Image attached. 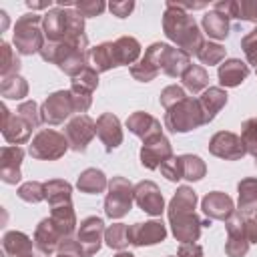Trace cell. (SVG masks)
I'll use <instances>...</instances> for the list:
<instances>
[{"label":"cell","instance_id":"obj_39","mask_svg":"<svg viewBox=\"0 0 257 257\" xmlns=\"http://www.w3.org/2000/svg\"><path fill=\"white\" fill-rule=\"evenodd\" d=\"M104 241L110 249H118L122 251L131 241H128V225L124 223H112L110 227H106L104 231Z\"/></svg>","mask_w":257,"mask_h":257},{"label":"cell","instance_id":"obj_42","mask_svg":"<svg viewBox=\"0 0 257 257\" xmlns=\"http://www.w3.org/2000/svg\"><path fill=\"white\" fill-rule=\"evenodd\" d=\"M18 197L26 203H40L46 199V193H44V183H38V181H28V183H22L18 187Z\"/></svg>","mask_w":257,"mask_h":257},{"label":"cell","instance_id":"obj_43","mask_svg":"<svg viewBox=\"0 0 257 257\" xmlns=\"http://www.w3.org/2000/svg\"><path fill=\"white\" fill-rule=\"evenodd\" d=\"M70 96H72L74 112H78V114H84L92 104V92L78 84H70Z\"/></svg>","mask_w":257,"mask_h":257},{"label":"cell","instance_id":"obj_32","mask_svg":"<svg viewBox=\"0 0 257 257\" xmlns=\"http://www.w3.org/2000/svg\"><path fill=\"white\" fill-rule=\"evenodd\" d=\"M203 30L209 34V38H215V40H225L229 36V18L223 16L221 12L217 10H209L205 16H203Z\"/></svg>","mask_w":257,"mask_h":257},{"label":"cell","instance_id":"obj_59","mask_svg":"<svg viewBox=\"0 0 257 257\" xmlns=\"http://www.w3.org/2000/svg\"><path fill=\"white\" fill-rule=\"evenodd\" d=\"M255 165H257V159H255Z\"/></svg>","mask_w":257,"mask_h":257},{"label":"cell","instance_id":"obj_57","mask_svg":"<svg viewBox=\"0 0 257 257\" xmlns=\"http://www.w3.org/2000/svg\"><path fill=\"white\" fill-rule=\"evenodd\" d=\"M56 257H72V255H62V253H58Z\"/></svg>","mask_w":257,"mask_h":257},{"label":"cell","instance_id":"obj_14","mask_svg":"<svg viewBox=\"0 0 257 257\" xmlns=\"http://www.w3.org/2000/svg\"><path fill=\"white\" fill-rule=\"evenodd\" d=\"M135 203L139 205L141 211L159 217L165 211V199L157 183L153 181H141L135 185Z\"/></svg>","mask_w":257,"mask_h":257},{"label":"cell","instance_id":"obj_54","mask_svg":"<svg viewBox=\"0 0 257 257\" xmlns=\"http://www.w3.org/2000/svg\"><path fill=\"white\" fill-rule=\"evenodd\" d=\"M50 4H52L50 0H48V2H32V0H28V2H26V6H28V8H32V10H42V8H50Z\"/></svg>","mask_w":257,"mask_h":257},{"label":"cell","instance_id":"obj_23","mask_svg":"<svg viewBox=\"0 0 257 257\" xmlns=\"http://www.w3.org/2000/svg\"><path fill=\"white\" fill-rule=\"evenodd\" d=\"M217 76H219V82L221 86H239L247 76H249V64L239 60V58H229V60H223L217 68Z\"/></svg>","mask_w":257,"mask_h":257},{"label":"cell","instance_id":"obj_12","mask_svg":"<svg viewBox=\"0 0 257 257\" xmlns=\"http://www.w3.org/2000/svg\"><path fill=\"white\" fill-rule=\"evenodd\" d=\"M171 157H173V147L165 135H157L145 141L141 147V165L149 171L161 169V165L169 161Z\"/></svg>","mask_w":257,"mask_h":257},{"label":"cell","instance_id":"obj_18","mask_svg":"<svg viewBox=\"0 0 257 257\" xmlns=\"http://www.w3.org/2000/svg\"><path fill=\"white\" fill-rule=\"evenodd\" d=\"M249 239L243 229V217L241 213L235 211V215L227 221V243H225V253L229 257H245L249 251Z\"/></svg>","mask_w":257,"mask_h":257},{"label":"cell","instance_id":"obj_41","mask_svg":"<svg viewBox=\"0 0 257 257\" xmlns=\"http://www.w3.org/2000/svg\"><path fill=\"white\" fill-rule=\"evenodd\" d=\"M241 141L245 145V151L253 159H257V116L247 118L241 124Z\"/></svg>","mask_w":257,"mask_h":257},{"label":"cell","instance_id":"obj_2","mask_svg":"<svg viewBox=\"0 0 257 257\" xmlns=\"http://www.w3.org/2000/svg\"><path fill=\"white\" fill-rule=\"evenodd\" d=\"M163 30L165 36L177 44V48H181L183 52L197 54L203 46V32L199 30V24L195 22V18L181 8V4L177 2H167L165 4V14H163Z\"/></svg>","mask_w":257,"mask_h":257},{"label":"cell","instance_id":"obj_19","mask_svg":"<svg viewBox=\"0 0 257 257\" xmlns=\"http://www.w3.org/2000/svg\"><path fill=\"white\" fill-rule=\"evenodd\" d=\"M96 137L104 145L106 153H112L120 143H122V128L120 120L112 112H102L96 118Z\"/></svg>","mask_w":257,"mask_h":257},{"label":"cell","instance_id":"obj_52","mask_svg":"<svg viewBox=\"0 0 257 257\" xmlns=\"http://www.w3.org/2000/svg\"><path fill=\"white\" fill-rule=\"evenodd\" d=\"M243 229H245V235L249 239V243H257V217L251 213V215H243Z\"/></svg>","mask_w":257,"mask_h":257},{"label":"cell","instance_id":"obj_46","mask_svg":"<svg viewBox=\"0 0 257 257\" xmlns=\"http://www.w3.org/2000/svg\"><path fill=\"white\" fill-rule=\"evenodd\" d=\"M16 112H18L32 128H36V126L42 122V118H40V108H38V104H36L34 100H24V102L16 108Z\"/></svg>","mask_w":257,"mask_h":257},{"label":"cell","instance_id":"obj_55","mask_svg":"<svg viewBox=\"0 0 257 257\" xmlns=\"http://www.w3.org/2000/svg\"><path fill=\"white\" fill-rule=\"evenodd\" d=\"M0 18H2V24H0V32H4V30H6V26H8V16H6V12H4V10H0Z\"/></svg>","mask_w":257,"mask_h":257},{"label":"cell","instance_id":"obj_48","mask_svg":"<svg viewBox=\"0 0 257 257\" xmlns=\"http://www.w3.org/2000/svg\"><path fill=\"white\" fill-rule=\"evenodd\" d=\"M241 48H243V52H245L247 62L257 68V28H253L251 32H247V34L241 38Z\"/></svg>","mask_w":257,"mask_h":257},{"label":"cell","instance_id":"obj_9","mask_svg":"<svg viewBox=\"0 0 257 257\" xmlns=\"http://www.w3.org/2000/svg\"><path fill=\"white\" fill-rule=\"evenodd\" d=\"M209 153L213 157H219V159H225V161H239L247 155L241 137L235 135V133H229V131H219L211 137Z\"/></svg>","mask_w":257,"mask_h":257},{"label":"cell","instance_id":"obj_7","mask_svg":"<svg viewBox=\"0 0 257 257\" xmlns=\"http://www.w3.org/2000/svg\"><path fill=\"white\" fill-rule=\"evenodd\" d=\"M74 112L70 90H56L48 94V98L40 106V118L44 124H62L70 114Z\"/></svg>","mask_w":257,"mask_h":257},{"label":"cell","instance_id":"obj_30","mask_svg":"<svg viewBox=\"0 0 257 257\" xmlns=\"http://www.w3.org/2000/svg\"><path fill=\"white\" fill-rule=\"evenodd\" d=\"M237 193H239L237 213L251 215L257 209V179L255 177H247V179L239 181Z\"/></svg>","mask_w":257,"mask_h":257},{"label":"cell","instance_id":"obj_26","mask_svg":"<svg viewBox=\"0 0 257 257\" xmlns=\"http://www.w3.org/2000/svg\"><path fill=\"white\" fill-rule=\"evenodd\" d=\"M32 126L18 114V112H12L8 122L2 126V137L6 139V143L10 145H24L30 141V135H32Z\"/></svg>","mask_w":257,"mask_h":257},{"label":"cell","instance_id":"obj_58","mask_svg":"<svg viewBox=\"0 0 257 257\" xmlns=\"http://www.w3.org/2000/svg\"><path fill=\"white\" fill-rule=\"evenodd\" d=\"M255 217H257V209H255Z\"/></svg>","mask_w":257,"mask_h":257},{"label":"cell","instance_id":"obj_10","mask_svg":"<svg viewBox=\"0 0 257 257\" xmlns=\"http://www.w3.org/2000/svg\"><path fill=\"white\" fill-rule=\"evenodd\" d=\"M104 221L100 217H86L78 231H76V241L82 249V257H92L94 253H98L102 239H104Z\"/></svg>","mask_w":257,"mask_h":257},{"label":"cell","instance_id":"obj_25","mask_svg":"<svg viewBox=\"0 0 257 257\" xmlns=\"http://www.w3.org/2000/svg\"><path fill=\"white\" fill-rule=\"evenodd\" d=\"M197 100L201 104V110H203V116H205V124H209L217 116V112L227 104V92L221 86H209L207 90L201 92V96Z\"/></svg>","mask_w":257,"mask_h":257},{"label":"cell","instance_id":"obj_17","mask_svg":"<svg viewBox=\"0 0 257 257\" xmlns=\"http://www.w3.org/2000/svg\"><path fill=\"white\" fill-rule=\"evenodd\" d=\"M24 159V151L16 145H6L0 151V179L6 185H16L22 179L20 165Z\"/></svg>","mask_w":257,"mask_h":257},{"label":"cell","instance_id":"obj_13","mask_svg":"<svg viewBox=\"0 0 257 257\" xmlns=\"http://www.w3.org/2000/svg\"><path fill=\"white\" fill-rule=\"evenodd\" d=\"M201 209H203V213H205L207 219H211V221H225V223L237 211L233 199L227 193H223V191H211V193H207L203 197V201H201Z\"/></svg>","mask_w":257,"mask_h":257},{"label":"cell","instance_id":"obj_20","mask_svg":"<svg viewBox=\"0 0 257 257\" xmlns=\"http://www.w3.org/2000/svg\"><path fill=\"white\" fill-rule=\"evenodd\" d=\"M42 32L46 36V42H62L68 34L66 8H50L42 16Z\"/></svg>","mask_w":257,"mask_h":257},{"label":"cell","instance_id":"obj_44","mask_svg":"<svg viewBox=\"0 0 257 257\" xmlns=\"http://www.w3.org/2000/svg\"><path fill=\"white\" fill-rule=\"evenodd\" d=\"M235 18L257 22V0H235Z\"/></svg>","mask_w":257,"mask_h":257},{"label":"cell","instance_id":"obj_35","mask_svg":"<svg viewBox=\"0 0 257 257\" xmlns=\"http://www.w3.org/2000/svg\"><path fill=\"white\" fill-rule=\"evenodd\" d=\"M0 94H2L4 98L22 100V98L28 94V82H26L20 74L2 78V82H0Z\"/></svg>","mask_w":257,"mask_h":257},{"label":"cell","instance_id":"obj_28","mask_svg":"<svg viewBox=\"0 0 257 257\" xmlns=\"http://www.w3.org/2000/svg\"><path fill=\"white\" fill-rule=\"evenodd\" d=\"M76 187H78L80 193L98 195V193H104V189H108V181H106V175L100 169H84L78 175Z\"/></svg>","mask_w":257,"mask_h":257},{"label":"cell","instance_id":"obj_31","mask_svg":"<svg viewBox=\"0 0 257 257\" xmlns=\"http://www.w3.org/2000/svg\"><path fill=\"white\" fill-rule=\"evenodd\" d=\"M50 219H52V223L60 229V233L64 235V239L72 237V233L76 231V213H74V209H72V203L60 205V207H52Z\"/></svg>","mask_w":257,"mask_h":257},{"label":"cell","instance_id":"obj_27","mask_svg":"<svg viewBox=\"0 0 257 257\" xmlns=\"http://www.w3.org/2000/svg\"><path fill=\"white\" fill-rule=\"evenodd\" d=\"M6 257H32V239L22 231H8L2 237Z\"/></svg>","mask_w":257,"mask_h":257},{"label":"cell","instance_id":"obj_21","mask_svg":"<svg viewBox=\"0 0 257 257\" xmlns=\"http://www.w3.org/2000/svg\"><path fill=\"white\" fill-rule=\"evenodd\" d=\"M126 128H128L135 137L143 139V143L149 141V139H153V137H157V135H163L161 120L155 118L153 114L145 112V110L133 112V114L126 118Z\"/></svg>","mask_w":257,"mask_h":257},{"label":"cell","instance_id":"obj_56","mask_svg":"<svg viewBox=\"0 0 257 257\" xmlns=\"http://www.w3.org/2000/svg\"><path fill=\"white\" fill-rule=\"evenodd\" d=\"M114 257H135V255H133V253H128V251H118Z\"/></svg>","mask_w":257,"mask_h":257},{"label":"cell","instance_id":"obj_53","mask_svg":"<svg viewBox=\"0 0 257 257\" xmlns=\"http://www.w3.org/2000/svg\"><path fill=\"white\" fill-rule=\"evenodd\" d=\"M177 257H203V247L199 243H181Z\"/></svg>","mask_w":257,"mask_h":257},{"label":"cell","instance_id":"obj_34","mask_svg":"<svg viewBox=\"0 0 257 257\" xmlns=\"http://www.w3.org/2000/svg\"><path fill=\"white\" fill-rule=\"evenodd\" d=\"M181 80H183V86H185L189 92L199 94V92L207 90L209 74H207V70H205L203 66H199V64H191V66L185 70V74L181 76Z\"/></svg>","mask_w":257,"mask_h":257},{"label":"cell","instance_id":"obj_22","mask_svg":"<svg viewBox=\"0 0 257 257\" xmlns=\"http://www.w3.org/2000/svg\"><path fill=\"white\" fill-rule=\"evenodd\" d=\"M189 66H191V56L187 52L171 44L165 46L163 56H161V72H165L171 78H177V76H183Z\"/></svg>","mask_w":257,"mask_h":257},{"label":"cell","instance_id":"obj_24","mask_svg":"<svg viewBox=\"0 0 257 257\" xmlns=\"http://www.w3.org/2000/svg\"><path fill=\"white\" fill-rule=\"evenodd\" d=\"M88 62L96 72H106L110 68L120 66L114 42H102V44H96L94 48H90L88 50Z\"/></svg>","mask_w":257,"mask_h":257},{"label":"cell","instance_id":"obj_1","mask_svg":"<svg viewBox=\"0 0 257 257\" xmlns=\"http://www.w3.org/2000/svg\"><path fill=\"white\" fill-rule=\"evenodd\" d=\"M195 207H197V193L187 185H181L177 189V193L173 195L167 207L171 231L175 239L181 243H195L201 237V229L211 225V219H201L195 213Z\"/></svg>","mask_w":257,"mask_h":257},{"label":"cell","instance_id":"obj_45","mask_svg":"<svg viewBox=\"0 0 257 257\" xmlns=\"http://www.w3.org/2000/svg\"><path fill=\"white\" fill-rule=\"evenodd\" d=\"M187 94H185V88L183 86H179V84H169L167 88H163V92H161V96H159V102H161V106L167 110V108H171L173 104H177L179 100H183Z\"/></svg>","mask_w":257,"mask_h":257},{"label":"cell","instance_id":"obj_11","mask_svg":"<svg viewBox=\"0 0 257 257\" xmlns=\"http://www.w3.org/2000/svg\"><path fill=\"white\" fill-rule=\"evenodd\" d=\"M165 46H167L165 42H153L145 50V56L131 66V74H133L135 80L151 82V80H155L159 76V72H161V56H163Z\"/></svg>","mask_w":257,"mask_h":257},{"label":"cell","instance_id":"obj_38","mask_svg":"<svg viewBox=\"0 0 257 257\" xmlns=\"http://www.w3.org/2000/svg\"><path fill=\"white\" fill-rule=\"evenodd\" d=\"M86 66H88V52H82V50L70 52V54L58 64V68H60L64 74H68L70 78L78 76Z\"/></svg>","mask_w":257,"mask_h":257},{"label":"cell","instance_id":"obj_5","mask_svg":"<svg viewBox=\"0 0 257 257\" xmlns=\"http://www.w3.org/2000/svg\"><path fill=\"white\" fill-rule=\"evenodd\" d=\"M70 149L68 139L52 128H42L34 135V139L28 145V153L32 159L38 161H56L64 157V153Z\"/></svg>","mask_w":257,"mask_h":257},{"label":"cell","instance_id":"obj_8","mask_svg":"<svg viewBox=\"0 0 257 257\" xmlns=\"http://www.w3.org/2000/svg\"><path fill=\"white\" fill-rule=\"evenodd\" d=\"M96 135V122L88 114H76L70 118L64 126V137L68 139V145L74 153H84L88 143Z\"/></svg>","mask_w":257,"mask_h":257},{"label":"cell","instance_id":"obj_16","mask_svg":"<svg viewBox=\"0 0 257 257\" xmlns=\"http://www.w3.org/2000/svg\"><path fill=\"white\" fill-rule=\"evenodd\" d=\"M64 241V235L60 233V229L52 223L50 217L42 219L38 225H36V231H34V245L38 249L40 255L44 257H50L54 251H58V245Z\"/></svg>","mask_w":257,"mask_h":257},{"label":"cell","instance_id":"obj_4","mask_svg":"<svg viewBox=\"0 0 257 257\" xmlns=\"http://www.w3.org/2000/svg\"><path fill=\"white\" fill-rule=\"evenodd\" d=\"M38 24H42V16L34 14V12H26L22 14L16 24H14V48L18 54L30 56V54H40L44 42V32L38 28Z\"/></svg>","mask_w":257,"mask_h":257},{"label":"cell","instance_id":"obj_50","mask_svg":"<svg viewBox=\"0 0 257 257\" xmlns=\"http://www.w3.org/2000/svg\"><path fill=\"white\" fill-rule=\"evenodd\" d=\"M70 84H78V86L88 88V90L92 92V90L98 86V72L88 64V66H86L78 76H74V78H72V82H70Z\"/></svg>","mask_w":257,"mask_h":257},{"label":"cell","instance_id":"obj_33","mask_svg":"<svg viewBox=\"0 0 257 257\" xmlns=\"http://www.w3.org/2000/svg\"><path fill=\"white\" fill-rule=\"evenodd\" d=\"M114 48H116V56H118V64L120 66H128L139 62L141 56V42L133 36H120L114 40Z\"/></svg>","mask_w":257,"mask_h":257},{"label":"cell","instance_id":"obj_37","mask_svg":"<svg viewBox=\"0 0 257 257\" xmlns=\"http://www.w3.org/2000/svg\"><path fill=\"white\" fill-rule=\"evenodd\" d=\"M183 165V179L187 181H201L207 175V165L197 155H181Z\"/></svg>","mask_w":257,"mask_h":257},{"label":"cell","instance_id":"obj_6","mask_svg":"<svg viewBox=\"0 0 257 257\" xmlns=\"http://www.w3.org/2000/svg\"><path fill=\"white\" fill-rule=\"evenodd\" d=\"M135 203V187L124 177H112L108 181V193L104 197V213L108 219L124 217Z\"/></svg>","mask_w":257,"mask_h":257},{"label":"cell","instance_id":"obj_49","mask_svg":"<svg viewBox=\"0 0 257 257\" xmlns=\"http://www.w3.org/2000/svg\"><path fill=\"white\" fill-rule=\"evenodd\" d=\"M84 18H90V16H100L106 8V4L102 0H82V2H74V6Z\"/></svg>","mask_w":257,"mask_h":257},{"label":"cell","instance_id":"obj_36","mask_svg":"<svg viewBox=\"0 0 257 257\" xmlns=\"http://www.w3.org/2000/svg\"><path fill=\"white\" fill-rule=\"evenodd\" d=\"M20 70V58L16 56L14 48H10V44L6 40L0 42V76L8 78L18 74Z\"/></svg>","mask_w":257,"mask_h":257},{"label":"cell","instance_id":"obj_40","mask_svg":"<svg viewBox=\"0 0 257 257\" xmlns=\"http://www.w3.org/2000/svg\"><path fill=\"white\" fill-rule=\"evenodd\" d=\"M197 58L207 64V66H215V64H221L225 60V48L217 42H211V40H205L201 50L197 52Z\"/></svg>","mask_w":257,"mask_h":257},{"label":"cell","instance_id":"obj_51","mask_svg":"<svg viewBox=\"0 0 257 257\" xmlns=\"http://www.w3.org/2000/svg\"><path fill=\"white\" fill-rule=\"evenodd\" d=\"M135 8V2L133 0H122V2H110L108 4V10L116 16V18H126Z\"/></svg>","mask_w":257,"mask_h":257},{"label":"cell","instance_id":"obj_29","mask_svg":"<svg viewBox=\"0 0 257 257\" xmlns=\"http://www.w3.org/2000/svg\"><path fill=\"white\" fill-rule=\"evenodd\" d=\"M44 193H46V201H48L50 209L72 203V187H70L68 181H62V179L46 181L44 183Z\"/></svg>","mask_w":257,"mask_h":257},{"label":"cell","instance_id":"obj_3","mask_svg":"<svg viewBox=\"0 0 257 257\" xmlns=\"http://www.w3.org/2000/svg\"><path fill=\"white\" fill-rule=\"evenodd\" d=\"M205 124L201 104L193 96H185L165 112V128L171 133H189Z\"/></svg>","mask_w":257,"mask_h":257},{"label":"cell","instance_id":"obj_15","mask_svg":"<svg viewBox=\"0 0 257 257\" xmlns=\"http://www.w3.org/2000/svg\"><path fill=\"white\" fill-rule=\"evenodd\" d=\"M165 237H167V227L157 219L145 221V223H135L128 227V241L135 247L157 245V243L165 241Z\"/></svg>","mask_w":257,"mask_h":257},{"label":"cell","instance_id":"obj_47","mask_svg":"<svg viewBox=\"0 0 257 257\" xmlns=\"http://www.w3.org/2000/svg\"><path fill=\"white\" fill-rule=\"evenodd\" d=\"M161 173H163V177L167 179V181H171V183H177V181H181L183 179V165H181V157H171L169 161H165L163 165H161Z\"/></svg>","mask_w":257,"mask_h":257},{"label":"cell","instance_id":"obj_61","mask_svg":"<svg viewBox=\"0 0 257 257\" xmlns=\"http://www.w3.org/2000/svg\"><path fill=\"white\" fill-rule=\"evenodd\" d=\"M32 257H34V255H32Z\"/></svg>","mask_w":257,"mask_h":257},{"label":"cell","instance_id":"obj_60","mask_svg":"<svg viewBox=\"0 0 257 257\" xmlns=\"http://www.w3.org/2000/svg\"><path fill=\"white\" fill-rule=\"evenodd\" d=\"M255 72H257V68H255Z\"/></svg>","mask_w":257,"mask_h":257}]
</instances>
